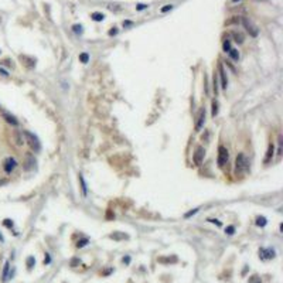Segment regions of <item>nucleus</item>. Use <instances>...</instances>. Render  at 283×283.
Listing matches in <instances>:
<instances>
[{
	"label": "nucleus",
	"instance_id": "nucleus-1",
	"mask_svg": "<svg viewBox=\"0 0 283 283\" xmlns=\"http://www.w3.org/2000/svg\"><path fill=\"white\" fill-rule=\"evenodd\" d=\"M249 171V160L244 153H239L235 160V174L237 176H244Z\"/></svg>",
	"mask_w": 283,
	"mask_h": 283
},
{
	"label": "nucleus",
	"instance_id": "nucleus-2",
	"mask_svg": "<svg viewBox=\"0 0 283 283\" xmlns=\"http://www.w3.org/2000/svg\"><path fill=\"white\" fill-rule=\"evenodd\" d=\"M23 136H24V142H27L34 152H40L41 150V145H40L38 137L36 135H33L31 132H23Z\"/></svg>",
	"mask_w": 283,
	"mask_h": 283
},
{
	"label": "nucleus",
	"instance_id": "nucleus-3",
	"mask_svg": "<svg viewBox=\"0 0 283 283\" xmlns=\"http://www.w3.org/2000/svg\"><path fill=\"white\" fill-rule=\"evenodd\" d=\"M228 159H229V154H228L227 147L219 146L218 147V166L219 167H224V166L227 164L228 163Z\"/></svg>",
	"mask_w": 283,
	"mask_h": 283
},
{
	"label": "nucleus",
	"instance_id": "nucleus-4",
	"mask_svg": "<svg viewBox=\"0 0 283 283\" xmlns=\"http://www.w3.org/2000/svg\"><path fill=\"white\" fill-rule=\"evenodd\" d=\"M242 24H244V27L246 28V31L249 33V36H252V37L258 36V33H259V31H258V27H256L249 18H246V17L242 18Z\"/></svg>",
	"mask_w": 283,
	"mask_h": 283
},
{
	"label": "nucleus",
	"instance_id": "nucleus-5",
	"mask_svg": "<svg viewBox=\"0 0 283 283\" xmlns=\"http://www.w3.org/2000/svg\"><path fill=\"white\" fill-rule=\"evenodd\" d=\"M205 123V109H201L197 116V123H195V132H200Z\"/></svg>",
	"mask_w": 283,
	"mask_h": 283
},
{
	"label": "nucleus",
	"instance_id": "nucleus-6",
	"mask_svg": "<svg viewBox=\"0 0 283 283\" xmlns=\"http://www.w3.org/2000/svg\"><path fill=\"white\" fill-rule=\"evenodd\" d=\"M204 154H205V150H204V147H197V150H195V153H194V163L195 166H200L202 163V160H204Z\"/></svg>",
	"mask_w": 283,
	"mask_h": 283
},
{
	"label": "nucleus",
	"instance_id": "nucleus-7",
	"mask_svg": "<svg viewBox=\"0 0 283 283\" xmlns=\"http://www.w3.org/2000/svg\"><path fill=\"white\" fill-rule=\"evenodd\" d=\"M13 140H14V143H16V146H23L24 145V136H23V132H20V130H14L13 132Z\"/></svg>",
	"mask_w": 283,
	"mask_h": 283
},
{
	"label": "nucleus",
	"instance_id": "nucleus-8",
	"mask_svg": "<svg viewBox=\"0 0 283 283\" xmlns=\"http://www.w3.org/2000/svg\"><path fill=\"white\" fill-rule=\"evenodd\" d=\"M16 166H17V163H16V160H14L13 157H7V159L4 160V170H6L7 173H11V171L16 169Z\"/></svg>",
	"mask_w": 283,
	"mask_h": 283
},
{
	"label": "nucleus",
	"instance_id": "nucleus-9",
	"mask_svg": "<svg viewBox=\"0 0 283 283\" xmlns=\"http://www.w3.org/2000/svg\"><path fill=\"white\" fill-rule=\"evenodd\" d=\"M259 256L262 258V259H272V258H275V251L273 249H270V248H268V249H261L259 251Z\"/></svg>",
	"mask_w": 283,
	"mask_h": 283
},
{
	"label": "nucleus",
	"instance_id": "nucleus-10",
	"mask_svg": "<svg viewBox=\"0 0 283 283\" xmlns=\"http://www.w3.org/2000/svg\"><path fill=\"white\" fill-rule=\"evenodd\" d=\"M218 70H219V77H221V86L224 89H227V85H228V78H227V74L224 71V67L219 64L218 65Z\"/></svg>",
	"mask_w": 283,
	"mask_h": 283
},
{
	"label": "nucleus",
	"instance_id": "nucleus-11",
	"mask_svg": "<svg viewBox=\"0 0 283 283\" xmlns=\"http://www.w3.org/2000/svg\"><path fill=\"white\" fill-rule=\"evenodd\" d=\"M273 152H275V145L273 143H269L268 146V152H266V157H265V163H269L273 157Z\"/></svg>",
	"mask_w": 283,
	"mask_h": 283
},
{
	"label": "nucleus",
	"instance_id": "nucleus-12",
	"mask_svg": "<svg viewBox=\"0 0 283 283\" xmlns=\"http://www.w3.org/2000/svg\"><path fill=\"white\" fill-rule=\"evenodd\" d=\"M34 167H36V159L31 154H27V157H26V169L27 170H31Z\"/></svg>",
	"mask_w": 283,
	"mask_h": 283
},
{
	"label": "nucleus",
	"instance_id": "nucleus-13",
	"mask_svg": "<svg viewBox=\"0 0 283 283\" xmlns=\"http://www.w3.org/2000/svg\"><path fill=\"white\" fill-rule=\"evenodd\" d=\"M3 118L6 119V122H9V123H11L13 126H17L18 125V122L16 120V118L13 116V115H10V113H7V112H3Z\"/></svg>",
	"mask_w": 283,
	"mask_h": 283
},
{
	"label": "nucleus",
	"instance_id": "nucleus-14",
	"mask_svg": "<svg viewBox=\"0 0 283 283\" xmlns=\"http://www.w3.org/2000/svg\"><path fill=\"white\" fill-rule=\"evenodd\" d=\"M231 36L234 37V40L237 41L238 44H242V43H244V36H242L239 31H232V33H231Z\"/></svg>",
	"mask_w": 283,
	"mask_h": 283
},
{
	"label": "nucleus",
	"instance_id": "nucleus-15",
	"mask_svg": "<svg viewBox=\"0 0 283 283\" xmlns=\"http://www.w3.org/2000/svg\"><path fill=\"white\" fill-rule=\"evenodd\" d=\"M229 55H231V58L234 61H238L239 60V53H238V50H235V48H231L229 50Z\"/></svg>",
	"mask_w": 283,
	"mask_h": 283
},
{
	"label": "nucleus",
	"instance_id": "nucleus-16",
	"mask_svg": "<svg viewBox=\"0 0 283 283\" xmlns=\"http://www.w3.org/2000/svg\"><path fill=\"white\" fill-rule=\"evenodd\" d=\"M217 113H218V102L217 100H212V112H211V115L215 118Z\"/></svg>",
	"mask_w": 283,
	"mask_h": 283
},
{
	"label": "nucleus",
	"instance_id": "nucleus-17",
	"mask_svg": "<svg viewBox=\"0 0 283 283\" xmlns=\"http://www.w3.org/2000/svg\"><path fill=\"white\" fill-rule=\"evenodd\" d=\"M92 18H93L95 21H102V20L105 18V16H103L102 13H92Z\"/></svg>",
	"mask_w": 283,
	"mask_h": 283
},
{
	"label": "nucleus",
	"instance_id": "nucleus-18",
	"mask_svg": "<svg viewBox=\"0 0 283 283\" xmlns=\"http://www.w3.org/2000/svg\"><path fill=\"white\" fill-rule=\"evenodd\" d=\"M79 61L84 62V64H86L88 61H89V55L86 54V53H82V54H79Z\"/></svg>",
	"mask_w": 283,
	"mask_h": 283
},
{
	"label": "nucleus",
	"instance_id": "nucleus-19",
	"mask_svg": "<svg viewBox=\"0 0 283 283\" xmlns=\"http://www.w3.org/2000/svg\"><path fill=\"white\" fill-rule=\"evenodd\" d=\"M9 262L4 265V270H3V282H6L7 280V273H9Z\"/></svg>",
	"mask_w": 283,
	"mask_h": 283
},
{
	"label": "nucleus",
	"instance_id": "nucleus-20",
	"mask_svg": "<svg viewBox=\"0 0 283 283\" xmlns=\"http://www.w3.org/2000/svg\"><path fill=\"white\" fill-rule=\"evenodd\" d=\"M222 48H224V51H225V53H229V50H231V43H229V40H225V41H224Z\"/></svg>",
	"mask_w": 283,
	"mask_h": 283
},
{
	"label": "nucleus",
	"instance_id": "nucleus-21",
	"mask_svg": "<svg viewBox=\"0 0 283 283\" xmlns=\"http://www.w3.org/2000/svg\"><path fill=\"white\" fill-rule=\"evenodd\" d=\"M249 283H262V280H261V277H259V276L254 275L252 277H249Z\"/></svg>",
	"mask_w": 283,
	"mask_h": 283
},
{
	"label": "nucleus",
	"instance_id": "nucleus-22",
	"mask_svg": "<svg viewBox=\"0 0 283 283\" xmlns=\"http://www.w3.org/2000/svg\"><path fill=\"white\" fill-rule=\"evenodd\" d=\"M256 224H258L259 227H263V225H266V218H265V217H259V218L256 219Z\"/></svg>",
	"mask_w": 283,
	"mask_h": 283
},
{
	"label": "nucleus",
	"instance_id": "nucleus-23",
	"mask_svg": "<svg viewBox=\"0 0 283 283\" xmlns=\"http://www.w3.org/2000/svg\"><path fill=\"white\" fill-rule=\"evenodd\" d=\"M34 263H36V261H34V258L33 256H30L27 259V266H28V269H33V266H34Z\"/></svg>",
	"mask_w": 283,
	"mask_h": 283
},
{
	"label": "nucleus",
	"instance_id": "nucleus-24",
	"mask_svg": "<svg viewBox=\"0 0 283 283\" xmlns=\"http://www.w3.org/2000/svg\"><path fill=\"white\" fill-rule=\"evenodd\" d=\"M88 244V239L85 238V239H82V241H78V244H77V246L78 248H82V246H85Z\"/></svg>",
	"mask_w": 283,
	"mask_h": 283
},
{
	"label": "nucleus",
	"instance_id": "nucleus-25",
	"mask_svg": "<svg viewBox=\"0 0 283 283\" xmlns=\"http://www.w3.org/2000/svg\"><path fill=\"white\" fill-rule=\"evenodd\" d=\"M79 180H81V184H82V191H84V194H86V184H85V180H84L82 176H79Z\"/></svg>",
	"mask_w": 283,
	"mask_h": 283
},
{
	"label": "nucleus",
	"instance_id": "nucleus-26",
	"mask_svg": "<svg viewBox=\"0 0 283 283\" xmlns=\"http://www.w3.org/2000/svg\"><path fill=\"white\" fill-rule=\"evenodd\" d=\"M171 9H173V6H171V4H166L164 7H162L160 11H162V13H167L169 10H171Z\"/></svg>",
	"mask_w": 283,
	"mask_h": 283
},
{
	"label": "nucleus",
	"instance_id": "nucleus-27",
	"mask_svg": "<svg viewBox=\"0 0 283 283\" xmlns=\"http://www.w3.org/2000/svg\"><path fill=\"white\" fill-rule=\"evenodd\" d=\"M234 231H235V228H234L232 225H231V227H228V228L225 229V232H227L228 235H232V234H234Z\"/></svg>",
	"mask_w": 283,
	"mask_h": 283
},
{
	"label": "nucleus",
	"instance_id": "nucleus-28",
	"mask_svg": "<svg viewBox=\"0 0 283 283\" xmlns=\"http://www.w3.org/2000/svg\"><path fill=\"white\" fill-rule=\"evenodd\" d=\"M112 239H120V238H126V235H118V234H112L110 235Z\"/></svg>",
	"mask_w": 283,
	"mask_h": 283
},
{
	"label": "nucleus",
	"instance_id": "nucleus-29",
	"mask_svg": "<svg viewBox=\"0 0 283 283\" xmlns=\"http://www.w3.org/2000/svg\"><path fill=\"white\" fill-rule=\"evenodd\" d=\"M214 91H215V93L218 92V86H217V75H214Z\"/></svg>",
	"mask_w": 283,
	"mask_h": 283
},
{
	"label": "nucleus",
	"instance_id": "nucleus-30",
	"mask_svg": "<svg viewBox=\"0 0 283 283\" xmlns=\"http://www.w3.org/2000/svg\"><path fill=\"white\" fill-rule=\"evenodd\" d=\"M4 225L9 227V228H11V227H13V222H11L10 219H4Z\"/></svg>",
	"mask_w": 283,
	"mask_h": 283
},
{
	"label": "nucleus",
	"instance_id": "nucleus-31",
	"mask_svg": "<svg viewBox=\"0 0 283 283\" xmlns=\"http://www.w3.org/2000/svg\"><path fill=\"white\" fill-rule=\"evenodd\" d=\"M146 7H147L146 4H142V3H140V4H137V6H136V9H137V10H145V9H146Z\"/></svg>",
	"mask_w": 283,
	"mask_h": 283
},
{
	"label": "nucleus",
	"instance_id": "nucleus-32",
	"mask_svg": "<svg viewBox=\"0 0 283 283\" xmlns=\"http://www.w3.org/2000/svg\"><path fill=\"white\" fill-rule=\"evenodd\" d=\"M81 28H82L81 26H74V31H75V33H81V31H82Z\"/></svg>",
	"mask_w": 283,
	"mask_h": 283
},
{
	"label": "nucleus",
	"instance_id": "nucleus-33",
	"mask_svg": "<svg viewBox=\"0 0 283 283\" xmlns=\"http://www.w3.org/2000/svg\"><path fill=\"white\" fill-rule=\"evenodd\" d=\"M197 211H198V210H192V211H190V212H187V214H185V218H188V217H191L192 214H195Z\"/></svg>",
	"mask_w": 283,
	"mask_h": 283
},
{
	"label": "nucleus",
	"instance_id": "nucleus-34",
	"mask_svg": "<svg viewBox=\"0 0 283 283\" xmlns=\"http://www.w3.org/2000/svg\"><path fill=\"white\" fill-rule=\"evenodd\" d=\"M0 74H1V75H4V77H7V75H9V74L6 72V71H3V70H0Z\"/></svg>",
	"mask_w": 283,
	"mask_h": 283
},
{
	"label": "nucleus",
	"instance_id": "nucleus-35",
	"mask_svg": "<svg viewBox=\"0 0 283 283\" xmlns=\"http://www.w3.org/2000/svg\"><path fill=\"white\" fill-rule=\"evenodd\" d=\"M109 34H110V36H113V34H116V30H110V31H109Z\"/></svg>",
	"mask_w": 283,
	"mask_h": 283
},
{
	"label": "nucleus",
	"instance_id": "nucleus-36",
	"mask_svg": "<svg viewBox=\"0 0 283 283\" xmlns=\"http://www.w3.org/2000/svg\"><path fill=\"white\" fill-rule=\"evenodd\" d=\"M232 1H234V3H237V1H239V0H232Z\"/></svg>",
	"mask_w": 283,
	"mask_h": 283
},
{
	"label": "nucleus",
	"instance_id": "nucleus-37",
	"mask_svg": "<svg viewBox=\"0 0 283 283\" xmlns=\"http://www.w3.org/2000/svg\"><path fill=\"white\" fill-rule=\"evenodd\" d=\"M0 241H3V237H1V235H0Z\"/></svg>",
	"mask_w": 283,
	"mask_h": 283
}]
</instances>
